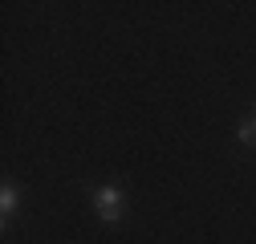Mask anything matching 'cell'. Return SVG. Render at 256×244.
<instances>
[{
  "mask_svg": "<svg viewBox=\"0 0 256 244\" xmlns=\"http://www.w3.org/2000/svg\"><path fill=\"white\" fill-rule=\"evenodd\" d=\"M90 204L98 208V216H102L106 224H114V220H122V212H126V200H122V188H94V192H90Z\"/></svg>",
  "mask_w": 256,
  "mask_h": 244,
  "instance_id": "6da1fadb",
  "label": "cell"
},
{
  "mask_svg": "<svg viewBox=\"0 0 256 244\" xmlns=\"http://www.w3.org/2000/svg\"><path fill=\"white\" fill-rule=\"evenodd\" d=\"M16 200H20V196H16V188H12V183H4V188H0V216H4V220L16 212Z\"/></svg>",
  "mask_w": 256,
  "mask_h": 244,
  "instance_id": "7a4b0ae2",
  "label": "cell"
},
{
  "mask_svg": "<svg viewBox=\"0 0 256 244\" xmlns=\"http://www.w3.org/2000/svg\"><path fill=\"white\" fill-rule=\"evenodd\" d=\"M240 142H248V146H256V114H248V118L240 122Z\"/></svg>",
  "mask_w": 256,
  "mask_h": 244,
  "instance_id": "3957f363",
  "label": "cell"
}]
</instances>
